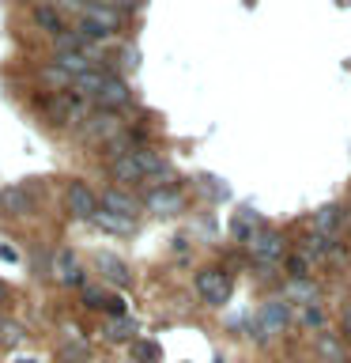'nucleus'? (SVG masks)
Segmentation results:
<instances>
[{
    "label": "nucleus",
    "instance_id": "6ab92c4d",
    "mask_svg": "<svg viewBox=\"0 0 351 363\" xmlns=\"http://www.w3.org/2000/svg\"><path fill=\"white\" fill-rule=\"evenodd\" d=\"M91 220L102 223V227H110V231H129V223H132V220H125V216H113V212H95Z\"/></svg>",
    "mask_w": 351,
    "mask_h": 363
},
{
    "label": "nucleus",
    "instance_id": "1a4fd4ad",
    "mask_svg": "<svg viewBox=\"0 0 351 363\" xmlns=\"http://www.w3.org/2000/svg\"><path fill=\"white\" fill-rule=\"evenodd\" d=\"M102 208L113 212V216H125V220H132V216H136V201L129 197V193H121V189H106V193H102Z\"/></svg>",
    "mask_w": 351,
    "mask_h": 363
},
{
    "label": "nucleus",
    "instance_id": "6e6552de",
    "mask_svg": "<svg viewBox=\"0 0 351 363\" xmlns=\"http://www.w3.org/2000/svg\"><path fill=\"white\" fill-rule=\"evenodd\" d=\"M84 19H91L95 27H102L106 34H113V30H117V23H121V11L113 8V4H91V8L84 11Z\"/></svg>",
    "mask_w": 351,
    "mask_h": 363
},
{
    "label": "nucleus",
    "instance_id": "b1692460",
    "mask_svg": "<svg viewBox=\"0 0 351 363\" xmlns=\"http://www.w3.org/2000/svg\"><path fill=\"white\" fill-rule=\"evenodd\" d=\"M34 19H38V27H45L50 34H57V27H61V23H57V11H53L50 4H42V8H38V16H34Z\"/></svg>",
    "mask_w": 351,
    "mask_h": 363
},
{
    "label": "nucleus",
    "instance_id": "20e7f679",
    "mask_svg": "<svg viewBox=\"0 0 351 363\" xmlns=\"http://www.w3.org/2000/svg\"><path fill=\"white\" fill-rule=\"evenodd\" d=\"M98 106L102 110H121L125 106V102H129V87H125V79H117V76H106V79H102V87H98Z\"/></svg>",
    "mask_w": 351,
    "mask_h": 363
},
{
    "label": "nucleus",
    "instance_id": "4468645a",
    "mask_svg": "<svg viewBox=\"0 0 351 363\" xmlns=\"http://www.w3.org/2000/svg\"><path fill=\"white\" fill-rule=\"evenodd\" d=\"M61 72H68V76H79V72H87V68H95V61H91L87 53H79V50H72V53H57V61H53Z\"/></svg>",
    "mask_w": 351,
    "mask_h": 363
},
{
    "label": "nucleus",
    "instance_id": "2f4dec72",
    "mask_svg": "<svg viewBox=\"0 0 351 363\" xmlns=\"http://www.w3.org/2000/svg\"><path fill=\"white\" fill-rule=\"evenodd\" d=\"M136 57H140V53H136V50H132V45H129V50H125V53H121V61H125V68H136Z\"/></svg>",
    "mask_w": 351,
    "mask_h": 363
},
{
    "label": "nucleus",
    "instance_id": "2eb2a0df",
    "mask_svg": "<svg viewBox=\"0 0 351 363\" xmlns=\"http://www.w3.org/2000/svg\"><path fill=\"white\" fill-rule=\"evenodd\" d=\"M113 178H117V182H140L144 178V170H140V163H136L132 152H125V155L113 159Z\"/></svg>",
    "mask_w": 351,
    "mask_h": 363
},
{
    "label": "nucleus",
    "instance_id": "f3484780",
    "mask_svg": "<svg viewBox=\"0 0 351 363\" xmlns=\"http://www.w3.org/2000/svg\"><path fill=\"white\" fill-rule=\"evenodd\" d=\"M313 227H317V235L336 231V227H340V208H336V204H328V208L317 212V216H313Z\"/></svg>",
    "mask_w": 351,
    "mask_h": 363
},
{
    "label": "nucleus",
    "instance_id": "39448f33",
    "mask_svg": "<svg viewBox=\"0 0 351 363\" xmlns=\"http://www.w3.org/2000/svg\"><path fill=\"white\" fill-rule=\"evenodd\" d=\"M249 250H253V257H260V261H280L283 257V238L272 235V231H253L249 235Z\"/></svg>",
    "mask_w": 351,
    "mask_h": 363
},
{
    "label": "nucleus",
    "instance_id": "f704fd0d",
    "mask_svg": "<svg viewBox=\"0 0 351 363\" xmlns=\"http://www.w3.org/2000/svg\"><path fill=\"white\" fill-rule=\"evenodd\" d=\"M8 299V288H4V284H0V303H4Z\"/></svg>",
    "mask_w": 351,
    "mask_h": 363
},
{
    "label": "nucleus",
    "instance_id": "9b49d317",
    "mask_svg": "<svg viewBox=\"0 0 351 363\" xmlns=\"http://www.w3.org/2000/svg\"><path fill=\"white\" fill-rule=\"evenodd\" d=\"M95 265H98V272H102V277H106L110 284H117V288H129V269H125L113 254H98Z\"/></svg>",
    "mask_w": 351,
    "mask_h": 363
},
{
    "label": "nucleus",
    "instance_id": "dca6fc26",
    "mask_svg": "<svg viewBox=\"0 0 351 363\" xmlns=\"http://www.w3.org/2000/svg\"><path fill=\"white\" fill-rule=\"evenodd\" d=\"M132 155H136V163H140L144 178H147V174H151V178H166V174H170L163 159H159L155 152H147V147H140V152H132Z\"/></svg>",
    "mask_w": 351,
    "mask_h": 363
},
{
    "label": "nucleus",
    "instance_id": "c9c22d12",
    "mask_svg": "<svg viewBox=\"0 0 351 363\" xmlns=\"http://www.w3.org/2000/svg\"><path fill=\"white\" fill-rule=\"evenodd\" d=\"M38 4H50V0H38Z\"/></svg>",
    "mask_w": 351,
    "mask_h": 363
},
{
    "label": "nucleus",
    "instance_id": "a211bd4d",
    "mask_svg": "<svg viewBox=\"0 0 351 363\" xmlns=\"http://www.w3.org/2000/svg\"><path fill=\"white\" fill-rule=\"evenodd\" d=\"M57 118L76 121L79 118V95H61V102H57Z\"/></svg>",
    "mask_w": 351,
    "mask_h": 363
},
{
    "label": "nucleus",
    "instance_id": "0eeeda50",
    "mask_svg": "<svg viewBox=\"0 0 351 363\" xmlns=\"http://www.w3.org/2000/svg\"><path fill=\"white\" fill-rule=\"evenodd\" d=\"M178 208H181L178 189H155L151 197H147V212H155V216H174Z\"/></svg>",
    "mask_w": 351,
    "mask_h": 363
},
{
    "label": "nucleus",
    "instance_id": "cd10ccee",
    "mask_svg": "<svg viewBox=\"0 0 351 363\" xmlns=\"http://www.w3.org/2000/svg\"><path fill=\"white\" fill-rule=\"evenodd\" d=\"M129 333H136V325H132V322H117L110 337H129Z\"/></svg>",
    "mask_w": 351,
    "mask_h": 363
},
{
    "label": "nucleus",
    "instance_id": "e433bc0d",
    "mask_svg": "<svg viewBox=\"0 0 351 363\" xmlns=\"http://www.w3.org/2000/svg\"><path fill=\"white\" fill-rule=\"evenodd\" d=\"M23 363H34V359H23Z\"/></svg>",
    "mask_w": 351,
    "mask_h": 363
},
{
    "label": "nucleus",
    "instance_id": "4be33fe9",
    "mask_svg": "<svg viewBox=\"0 0 351 363\" xmlns=\"http://www.w3.org/2000/svg\"><path fill=\"white\" fill-rule=\"evenodd\" d=\"M132 356H136V363H155L159 348L151 345V340H132Z\"/></svg>",
    "mask_w": 351,
    "mask_h": 363
},
{
    "label": "nucleus",
    "instance_id": "f8f14e48",
    "mask_svg": "<svg viewBox=\"0 0 351 363\" xmlns=\"http://www.w3.org/2000/svg\"><path fill=\"white\" fill-rule=\"evenodd\" d=\"M91 140H110L113 133H117V118H113L110 110H102V113H95V118L87 121V129H84Z\"/></svg>",
    "mask_w": 351,
    "mask_h": 363
},
{
    "label": "nucleus",
    "instance_id": "473e14b6",
    "mask_svg": "<svg viewBox=\"0 0 351 363\" xmlns=\"http://www.w3.org/2000/svg\"><path fill=\"white\" fill-rule=\"evenodd\" d=\"M19 254H16V250H8V246H0V261H16Z\"/></svg>",
    "mask_w": 351,
    "mask_h": 363
},
{
    "label": "nucleus",
    "instance_id": "5701e85b",
    "mask_svg": "<svg viewBox=\"0 0 351 363\" xmlns=\"http://www.w3.org/2000/svg\"><path fill=\"white\" fill-rule=\"evenodd\" d=\"M19 340H23V329L8 322V318H0V345H19Z\"/></svg>",
    "mask_w": 351,
    "mask_h": 363
},
{
    "label": "nucleus",
    "instance_id": "393cba45",
    "mask_svg": "<svg viewBox=\"0 0 351 363\" xmlns=\"http://www.w3.org/2000/svg\"><path fill=\"white\" fill-rule=\"evenodd\" d=\"M45 79H50V84H61V87H68V84H72V76H68V72H61V68H45V72H42Z\"/></svg>",
    "mask_w": 351,
    "mask_h": 363
},
{
    "label": "nucleus",
    "instance_id": "bb28decb",
    "mask_svg": "<svg viewBox=\"0 0 351 363\" xmlns=\"http://www.w3.org/2000/svg\"><path fill=\"white\" fill-rule=\"evenodd\" d=\"M102 306H106L110 314H125V303L117 299V295H113V299H102Z\"/></svg>",
    "mask_w": 351,
    "mask_h": 363
},
{
    "label": "nucleus",
    "instance_id": "412c9836",
    "mask_svg": "<svg viewBox=\"0 0 351 363\" xmlns=\"http://www.w3.org/2000/svg\"><path fill=\"white\" fill-rule=\"evenodd\" d=\"M253 231H257V216L249 212V208H246L242 216H234V235H238V238H249Z\"/></svg>",
    "mask_w": 351,
    "mask_h": 363
},
{
    "label": "nucleus",
    "instance_id": "9d476101",
    "mask_svg": "<svg viewBox=\"0 0 351 363\" xmlns=\"http://www.w3.org/2000/svg\"><path fill=\"white\" fill-rule=\"evenodd\" d=\"M53 272H57V280H61V284H84V277H79V265H76V257H72V250H57Z\"/></svg>",
    "mask_w": 351,
    "mask_h": 363
},
{
    "label": "nucleus",
    "instance_id": "c85d7f7f",
    "mask_svg": "<svg viewBox=\"0 0 351 363\" xmlns=\"http://www.w3.org/2000/svg\"><path fill=\"white\" fill-rule=\"evenodd\" d=\"M84 299H87V306H102V291H98V288H87Z\"/></svg>",
    "mask_w": 351,
    "mask_h": 363
},
{
    "label": "nucleus",
    "instance_id": "c756f323",
    "mask_svg": "<svg viewBox=\"0 0 351 363\" xmlns=\"http://www.w3.org/2000/svg\"><path fill=\"white\" fill-rule=\"evenodd\" d=\"M306 322H310V325H321V311H317V306L310 303V306H306Z\"/></svg>",
    "mask_w": 351,
    "mask_h": 363
},
{
    "label": "nucleus",
    "instance_id": "f257e3e1",
    "mask_svg": "<svg viewBox=\"0 0 351 363\" xmlns=\"http://www.w3.org/2000/svg\"><path fill=\"white\" fill-rule=\"evenodd\" d=\"M197 291L208 299L212 306H223L226 299H231V277L219 269H204L200 277H197Z\"/></svg>",
    "mask_w": 351,
    "mask_h": 363
},
{
    "label": "nucleus",
    "instance_id": "aec40b11",
    "mask_svg": "<svg viewBox=\"0 0 351 363\" xmlns=\"http://www.w3.org/2000/svg\"><path fill=\"white\" fill-rule=\"evenodd\" d=\"M291 299H302L306 306H310L317 299V288H313L310 280H291Z\"/></svg>",
    "mask_w": 351,
    "mask_h": 363
},
{
    "label": "nucleus",
    "instance_id": "423d86ee",
    "mask_svg": "<svg viewBox=\"0 0 351 363\" xmlns=\"http://www.w3.org/2000/svg\"><path fill=\"white\" fill-rule=\"evenodd\" d=\"M0 208H4L8 216H30L34 212V197L23 186H8L4 193H0Z\"/></svg>",
    "mask_w": 351,
    "mask_h": 363
},
{
    "label": "nucleus",
    "instance_id": "ddd939ff",
    "mask_svg": "<svg viewBox=\"0 0 351 363\" xmlns=\"http://www.w3.org/2000/svg\"><path fill=\"white\" fill-rule=\"evenodd\" d=\"M102 79H106V72H98V68H87V72H79L72 76V95H98V87H102Z\"/></svg>",
    "mask_w": 351,
    "mask_h": 363
},
{
    "label": "nucleus",
    "instance_id": "f03ea898",
    "mask_svg": "<svg viewBox=\"0 0 351 363\" xmlns=\"http://www.w3.org/2000/svg\"><path fill=\"white\" fill-rule=\"evenodd\" d=\"M64 201H68V212H72L76 220H91V216L98 212V197L84 186V182H72L64 193Z\"/></svg>",
    "mask_w": 351,
    "mask_h": 363
},
{
    "label": "nucleus",
    "instance_id": "7ed1b4c3",
    "mask_svg": "<svg viewBox=\"0 0 351 363\" xmlns=\"http://www.w3.org/2000/svg\"><path fill=\"white\" fill-rule=\"evenodd\" d=\"M257 325H260V333H265V337L283 333V325H287V303H280V299L265 303V306H260V314H257Z\"/></svg>",
    "mask_w": 351,
    "mask_h": 363
},
{
    "label": "nucleus",
    "instance_id": "7c9ffc66",
    "mask_svg": "<svg viewBox=\"0 0 351 363\" xmlns=\"http://www.w3.org/2000/svg\"><path fill=\"white\" fill-rule=\"evenodd\" d=\"M321 352H325V356H333V359H340V348H336V340H321Z\"/></svg>",
    "mask_w": 351,
    "mask_h": 363
},
{
    "label": "nucleus",
    "instance_id": "a878e982",
    "mask_svg": "<svg viewBox=\"0 0 351 363\" xmlns=\"http://www.w3.org/2000/svg\"><path fill=\"white\" fill-rule=\"evenodd\" d=\"M287 269H291L294 280H306V257H302V254H294V257L287 261Z\"/></svg>",
    "mask_w": 351,
    "mask_h": 363
},
{
    "label": "nucleus",
    "instance_id": "72a5a7b5",
    "mask_svg": "<svg viewBox=\"0 0 351 363\" xmlns=\"http://www.w3.org/2000/svg\"><path fill=\"white\" fill-rule=\"evenodd\" d=\"M344 337L351 340V306H347V311H344Z\"/></svg>",
    "mask_w": 351,
    "mask_h": 363
}]
</instances>
